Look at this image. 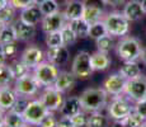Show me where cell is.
Instances as JSON below:
<instances>
[{
  "instance_id": "cell-9",
  "label": "cell",
  "mask_w": 146,
  "mask_h": 127,
  "mask_svg": "<svg viewBox=\"0 0 146 127\" xmlns=\"http://www.w3.org/2000/svg\"><path fill=\"white\" fill-rule=\"evenodd\" d=\"M40 99L42 103L47 107L50 112H56L60 111L61 107L64 104V93H61L60 90H57L55 86H46L43 90V93L41 94Z\"/></svg>"
},
{
  "instance_id": "cell-26",
  "label": "cell",
  "mask_w": 146,
  "mask_h": 127,
  "mask_svg": "<svg viewBox=\"0 0 146 127\" xmlns=\"http://www.w3.org/2000/svg\"><path fill=\"white\" fill-rule=\"evenodd\" d=\"M24 123L26 120L22 113H18L13 109L5 112V127H22Z\"/></svg>"
},
{
  "instance_id": "cell-36",
  "label": "cell",
  "mask_w": 146,
  "mask_h": 127,
  "mask_svg": "<svg viewBox=\"0 0 146 127\" xmlns=\"http://www.w3.org/2000/svg\"><path fill=\"white\" fill-rule=\"evenodd\" d=\"M10 66H12V69H13L15 79H19V78H22V76H24V75H27L31 72V67L24 64L22 60L15 61V63H13Z\"/></svg>"
},
{
  "instance_id": "cell-20",
  "label": "cell",
  "mask_w": 146,
  "mask_h": 127,
  "mask_svg": "<svg viewBox=\"0 0 146 127\" xmlns=\"http://www.w3.org/2000/svg\"><path fill=\"white\" fill-rule=\"evenodd\" d=\"M81 111H83V106H81L80 97H67L60 109L61 114L67 117H72Z\"/></svg>"
},
{
  "instance_id": "cell-48",
  "label": "cell",
  "mask_w": 146,
  "mask_h": 127,
  "mask_svg": "<svg viewBox=\"0 0 146 127\" xmlns=\"http://www.w3.org/2000/svg\"><path fill=\"white\" fill-rule=\"evenodd\" d=\"M5 60H7V56L4 53V49H3V45H0V65L5 64Z\"/></svg>"
},
{
  "instance_id": "cell-33",
  "label": "cell",
  "mask_w": 146,
  "mask_h": 127,
  "mask_svg": "<svg viewBox=\"0 0 146 127\" xmlns=\"http://www.w3.org/2000/svg\"><path fill=\"white\" fill-rule=\"evenodd\" d=\"M15 8L13 5L8 4L5 8L0 10V22L3 24H10L13 23L14 18H15Z\"/></svg>"
},
{
  "instance_id": "cell-42",
  "label": "cell",
  "mask_w": 146,
  "mask_h": 127,
  "mask_svg": "<svg viewBox=\"0 0 146 127\" xmlns=\"http://www.w3.org/2000/svg\"><path fill=\"white\" fill-rule=\"evenodd\" d=\"M3 49H4V53H5V56H7V59L15 56L17 55V51H18V49H17V46H15V43L3 45Z\"/></svg>"
},
{
  "instance_id": "cell-21",
  "label": "cell",
  "mask_w": 146,
  "mask_h": 127,
  "mask_svg": "<svg viewBox=\"0 0 146 127\" xmlns=\"http://www.w3.org/2000/svg\"><path fill=\"white\" fill-rule=\"evenodd\" d=\"M90 61H92V66H93L94 71H103V70H107L112 63L108 53L102 52V51H97V52L92 53Z\"/></svg>"
},
{
  "instance_id": "cell-6",
  "label": "cell",
  "mask_w": 146,
  "mask_h": 127,
  "mask_svg": "<svg viewBox=\"0 0 146 127\" xmlns=\"http://www.w3.org/2000/svg\"><path fill=\"white\" fill-rule=\"evenodd\" d=\"M47 107L42 103L41 99H32L27 106L26 111L23 112V117L27 123L32 126H40L44 117L48 114Z\"/></svg>"
},
{
  "instance_id": "cell-12",
  "label": "cell",
  "mask_w": 146,
  "mask_h": 127,
  "mask_svg": "<svg viewBox=\"0 0 146 127\" xmlns=\"http://www.w3.org/2000/svg\"><path fill=\"white\" fill-rule=\"evenodd\" d=\"M127 79L122 76L119 72L111 74L103 83V89L108 93V95H121L125 93Z\"/></svg>"
},
{
  "instance_id": "cell-51",
  "label": "cell",
  "mask_w": 146,
  "mask_h": 127,
  "mask_svg": "<svg viewBox=\"0 0 146 127\" xmlns=\"http://www.w3.org/2000/svg\"><path fill=\"white\" fill-rule=\"evenodd\" d=\"M9 4V0H0V10Z\"/></svg>"
},
{
  "instance_id": "cell-56",
  "label": "cell",
  "mask_w": 146,
  "mask_h": 127,
  "mask_svg": "<svg viewBox=\"0 0 146 127\" xmlns=\"http://www.w3.org/2000/svg\"><path fill=\"white\" fill-rule=\"evenodd\" d=\"M3 25H4V24H3V23H1V22H0V31H1V28H3Z\"/></svg>"
},
{
  "instance_id": "cell-39",
  "label": "cell",
  "mask_w": 146,
  "mask_h": 127,
  "mask_svg": "<svg viewBox=\"0 0 146 127\" xmlns=\"http://www.w3.org/2000/svg\"><path fill=\"white\" fill-rule=\"evenodd\" d=\"M71 120H72V122H74L75 127H84L88 123V116H86L85 111H81L75 116H72Z\"/></svg>"
},
{
  "instance_id": "cell-52",
  "label": "cell",
  "mask_w": 146,
  "mask_h": 127,
  "mask_svg": "<svg viewBox=\"0 0 146 127\" xmlns=\"http://www.w3.org/2000/svg\"><path fill=\"white\" fill-rule=\"evenodd\" d=\"M55 1H56V3H57V4H58V5H66V4H67V3H69V1H70V0H55Z\"/></svg>"
},
{
  "instance_id": "cell-38",
  "label": "cell",
  "mask_w": 146,
  "mask_h": 127,
  "mask_svg": "<svg viewBox=\"0 0 146 127\" xmlns=\"http://www.w3.org/2000/svg\"><path fill=\"white\" fill-rule=\"evenodd\" d=\"M31 100H32V99H31V97H26V95H18L15 103H14L13 111H15V112H18V113L23 114V112L26 111L27 106L29 104Z\"/></svg>"
},
{
  "instance_id": "cell-14",
  "label": "cell",
  "mask_w": 146,
  "mask_h": 127,
  "mask_svg": "<svg viewBox=\"0 0 146 127\" xmlns=\"http://www.w3.org/2000/svg\"><path fill=\"white\" fill-rule=\"evenodd\" d=\"M42 19H43V14L41 12L40 5L37 4H32L28 8L22 9L21 15H19V21L31 25H37L42 22Z\"/></svg>"
},
{
  "instance_id": "cell-43",
  "label": "cell",
  "mask_w": 146,
  "mask_h": 127,
  "mask_svg": "<svg viewBox=\"0 0 146 127\" xmlns=\"http://www.w3.org/2000/svg\"><path fill=\"white\" fill-rule=\"evenodd\" d=\"M56 127H75V125H74V122H72L71 117L62 116V117L57 121V126Z\"/></svg>"
},
{
  "instance_id": "cell-1",
  "label": "cell",
  "mask_w": 146,
  "mask_h": 127,
  "mask_svg": "<svg viewBox=\"0 0 146 127\" xmlns=\"http://www.w3.org/2000/svg\"><path fill=\"white\" fill-rule=\"evenodd\" d=\"M83 111L85 112H98L107 107L108 93L103 88H89L85 89L80 95Z\"/></svg>"
},
{
  "instance_id": "cell-3",
  "label": "cell",
  "mask_w": 146,
  "mask_h": 127,
  "mask_svg": "<svg viewBox=\"0 0 146 127\" xmlns=\"http://www.w3.org/2000/svg\"><path fill=\"white\" fill-rule=\"evenodd\" d=\"M117 55L123 61H136L141 55V43L135 37H123L117 43Z\"/></svg>"
},
{
  "instance_id": "cell-18",
  "label": "cell",
  "mask_w": 146,
  "mask_h": 127,
  "mask_svg": "<svg viewBox=\"0 0 146 127\" xmlns=\"http://www.w3.org/2000/svg\"><path fill=\"white\" fill-rule=\"evenodd\" d=\"M123 14L130 22H137L145 15V12L142 9L141 1L139 0H130L127 4L125 5Z\"/></svg>"
},
{
  "instance_id": "cell-13",
  "label": "cell",
  "mask_w": 146,
  "mask_h": 127,
  "mask_svg": "<svg viewBox=\"0 0 146 127\" xmlns=\"http://www.w3.org/2000/svg\"><path fill=\"white\" fill-rule=\"evenodd\" d=\"M44 56L46 55H44V52L40 49V47L32 45V46H28L27 49L22 52L21 60L26 65H28L31 69H32V67L35 69L37 65H40L41 63L44 61Z\"/></svg>"
},
{
  "instance_id": "cell-32",
  "label": "cell",
  "mask_w": 146,
  "mask_h": 127,
  "mask_svg": "<svg viewBox=\"0 0 146 127\" xmlns=\"http://www.w3.org/2000/svg\"><path fill=\"white\" fill-rule=\"evenodd\" d=\"M95 42H97L98 51H102V52L108 53L114 49V38H113V36H111V35L103 36L102 38L97 39Z\"/></svg>"
},
{
  "instance_id": "cell-5",
  "label": "cell",
  "mask_w": 146,
  "mask_h": 127,
  "mask_svg": "<svg viewBox=\"0 0 146 127\" xmlns=\"http://www.w3.org/2000/svg\"><path fill=\"white\" fill-rule=\"evenodd\" d=\"M58 69L56 65H53L50 61H43L40 65L35 67L33 70V74H35L36 79L38 80V83L41 84L42 86H52L55 84L56 79L58 76Z\"/></svg>"
},
{
  "instance_id": "cell-37",
  "label": "cell",
  "mask_w": 146,
  "mask_h": 127,
  "mask_svg": "<svg viewBox=\"0 0 146 127\" xmlns=\"http://www.w3.org/2000/svg\"><path fill=\"white\" fill-rule=\"evenodd\" d=\"M40 8H41V12L43 14V17L50 15V14H53L60 10V5L55 0H46V1H43L40 5Z\"/></svg>"
},
{
  "instance_id": "cell-4",
  "label": "cell",
  "mask_w": 146,
  "mask_h": 127,
  "mask_svg": "<svg viewBox=\"0 0 146 127\" xmlns=\"http://www.w3.org/2000/svg\"><path fill=\"white\" fill-rule=\"evenodd\" d=\"M71 71L72 74L76 76V79H85L90 78L92 74L94 72V69L92 66V61H90V53L86 51H80L76 53V56L74 57L71 65Z\"/></svg>"
},
{
  "instance_id": "cell-19",
  "label": "cell",
  "mask_w": 146,
  "mask_h": 127,
  "mask_svg": "<svg viewBox=\"0 0 146 127\" xmlns=\"http://www.w3.org/2000/svg\"><path fill=\"white\" fill-rule=\"evenodd\" d=\"M84 9H85V5H84L83 0H70L66 4L64 13H65L66 19L70 22V21H74V19L83 18Z\"/></svg>"
},
{
  "instance_id": "cell-31",
  "label": "cell",
  "mask_w": 146,
  "mask_h": 127,
  "mask_svg": "<svg viewBox=\"0 0 146 127\" xmlns=\"http://www.w3.org/2000/svg\"><path fill=\"white\" fill-rule=\"evenodd\" d=\"M61 32V36H62V42H64V46H71L76 42L78 39V36L76 33L74 32V29L71 28V25L69 23H66L65 25L62 27V29L60 31Z\"/></svg>"
},
{
  "instance_id": "cell-40",
  "label": "cell",
  "mask_w": 146,
  "mask_h": 127,
  "mask_svg": "<svg viewBox=\"0 0 146 127\" xmlns=\"http://www.w3.org/2000/svg\"><path fill=\"white\" fill-rule=\"evenodd\" d=\"M57 118L53 114V112H48V114L42 120V122L40 123L38 127H56L57 126Z\"/></svg>"
},
{
  "instance_id": "cell-47",
  "label": "cell",
  "mask_w": 146,
  "mask_h": 127,
  "mask_svg": "<svg viewBox=\"0 0 146 127\" xmlns=\"http://www.w3.org/2000/svg\"><path fill=\"white\" fill-rule=\"evenodd\" d=\"M112 127H130V126H128L123 120H117V121H114V123Z\"/></svg>"
},
{
  "instance_id": "cell-49",
  "label": "cell",
  "mask_w": 146,
  "mask_h": 127,
  "mask_svg": "<svg viewBox=\"0 0 146 127\" xmlns=\"http://www.w3.org/2000/svg\"><path fill=\"white\" fill-rule=\"evenodd\" d=\"M0 127H5V112L0 109Z\"/></svg>"
},
{
  "instance_id": "cell-44",
  "label": "cell",
  "mask_w": 146,
  "mask_h": 127,
  "mask_svg": "<svg viewBox=\"0 0 146 127\" xmlns=\"http://www.w3.org/2000/svg\"><path fill=\"white\" fill-rule=\"evenodd\" d=\"M135 111H137L142 117H145L146 120V98L141 99L139 102H136V106H135Z\"/></svg>"
},
{
  "instance_id": "cell-35",
  "label": "cell",
  "mask_w": 146,
  "mask_h": 127,
  "mask_svg": "<svg viewBox=\"0 0 146 127\" xmlns=\"http://www.w3.org/2000/svg\"><path fill=\"white\" fill-rule=\"evenodd\" d=\"M46 45L48 49H56V47L64 46L62 42V36H61V32H51L46 35Z\"/></svg>"
},
{
  "instance_id": "cell-11",
  "label": "cell",
  "mask_w": 146,
  "mask_h": 127,
  "mask_svg": "<svg viewBox=\"0 0 146 127\" xmlns=\"http://www.w3.org/2000/svg\"><path fill=\"white\" fill-rule=\"evenodd\" d=\"M66 22H69L65 17L64 12H56L50 15H44L43 19L41 22V27L42 31L44 33H51V32H58L62 29V27L66 24Z\"/></svg>"
},
{
  "instance_id": "cell-54",
  "label": "cell",
  "mask_w": 146,
  "mask_h": 127,
  "mask_svg": "<svg viewBox=\"0 0 146 127\" xmlns=\"http://www.w3.org/2000/svg\"><path fill=\"white\" fill-rule=\"evenodd\" d=\"M35 1V4H37V5H41L43 1H46V0H33Z\"/></svg>"
},
{
  "instance_id": "cell-53",
  "label": "cell",
  "mask_w": 146,
  "mask_h": 127,
  "mask_svg": "<svg viewBox=\"0 0 146 127\" xmlns=\"http://www.w3.org/2000/svg\"><path fill=\"white\" fill-rule=\"evenodd\" d=\"M141 5H142V9H144V12L146 13V0H141Z\"/></svg>"
},
{
  "instance_id": "cell-23",
  "label": "cell",
  "mask_w": 146,
  "mask_h": 127,
  "mask_svg": "<svg viewBox=\"0 0 146 127\" xmlns=\"http://www.w3.org/2000/svg\"><path fill=\"white\" fill-rule=\"evenodd\" d=\"M18 41L17 36V27L10 24H4L0 31V45H8V43H15Z\"/></svg>"
},
{
  "instance_id": "cell-27",
  "label": "cell",
  "mask_w": 146,
  "mask_h": 127,
  "mask_svg": "<svg viewBox=\"0 0 146 127\" xmlns=\"http://www.w3.org/2000/svg\"><path fill=\"white\" fill-rule=\"evenodd\" d=\"M69 24L71 25V28L74 29V32L76 33L78 38H85V37H88V35H89V28H90V25L86 23V22L84 21L83 18L70 21Z\"/></svg>"
},
{
  "instance_id": "cell-45",
  "label": "cell",
  "mask_w": 146,
  "mask_h": 127,
  "mask_svg": "<svg viewBox=\"0 0 146 127\" xmlns=\"http://www.w3.org/2000/svg\"><path fill=\"white\" fill-rule=\"evenodd\" d=\"M85 7H92V8H99L103 9V7L106 5L104 0H83Z\"/></svg>"
},
{
  "instance_id": "cell-34",
  "label": "cell",
  "mask_w": 146,
  "mask_h": 127,
  "mask_svg": "<svg viewBox=\"0 0 146 127\" xmlns=\"http://www.w3.org/2000/svg\"><path fill=\"white\" fill-rule=\"evenodd\" d=\"M123 121H125L130 127H141L146 122L145 117H142V116L137 111H135V109L126 118H123Z\"/></svg>"
},
{
  "instance_id": "cell-46",
  "label": "cell",
  "mask_w": 146,
  "mask_h": 127,
  "mask_svg": "<svg viewBox=\"0 0 146 127\" xmlns=\"http://www.w3.org/2000/svg\"><path fill=\"white\" fill-rule=\"evenodd\" d=\"M125 0H104L106 5H111V7H117V5L122 4Z\"/></svg>"
},
{
  "instance_id": "cell-16",
  "label": "cell",
  "mask_w": 146,
  "mask_h": 127,
  "mask_svg": "<svg viewBox=\"0 0 146 127\" xmlns=\"http://www.w3.org/2000/svg\"><path fill=\"white\" fill-rule=\"evenodd\" d=\"M17 98H18V93L10 85L0 88V109L4 112L13 109Z\"/></svg>"
},
{
  "instance_id": "cell-50",
  "label": "cell",
  "mask_w": 146,
  "mask_h": 127,
  "mask_svg": "<svg viewBox=\"0 0 146 127\" xmlns=\"http://www.w3.org/2000/svg\"><path fill=\"white\" fill-rule=\"evenodd\" d=\"M140 60H141L142 64L146 65V47H144L141 51V55H140Z\"/></svg>"
},
{
  "instance_id": "cell-8",
  "label": "cell",
  "mask_w": 146,
  "mask_h": 127,
  "mask_svg": "<svg viewBox=\"0 0 146 127\" xmlns=\"http://www.w3.org/2000/svg\"><path fill=\"white\" fill-rule=\"evenodd\" d=\"M135 109V107L127 99L117 95L111 103L107 106V112L112 120H123Z\"/></svg>"
},
{
  "instance_id": "cell-15",
  "label": "cell",
  "mask_w": 146,
  "mask_h": 127,
  "mask_svg": "<svg viewBox=\"0 0 146 127\" xmlns=\"http://www.w3.org/2000/svg\"><path fill=\"white\" fill-rule=\"evenodd\" d=\"M75 84H76V76L72 74V71H60L53 86L65 94L74 89Z\"/></svg>"
},
{
  "instance_id": "cell-30",
  "label": "cell",
  "mask_w": 146,
  "mask_h": 127,
  "mask_svg": "<svg viewBox=\"0 0 146 127\" xmlns=\"http://www.w3.org/2000/svg\"><path fill=\"white\" fill-rule=\"evenodd\" d=\"M106 35H108V31H107L104 21H99V22H97V23L90 25L88 37H90L92 39H95V41H97V39L102 38L103 36H106Z\"/></svg>"
},
{
  "instance_id": "cell-2",
  "label": "cell",
  "mask_w": 146,
  "mask_h": 127,
  "mask_svg": "<svg viewBox=\"0 0 146 127\" xmlns=\"http://www.w3.org/2000/svg\"><path fill=\"white\" fill-rule=\"evenodd\" d=\"M103 21L108 31V35L113 37H125L130 31L131 22L126 18L123 13H109L103 18Z\"/></svg>"
},
{
  "instance_id": "cell-22",
  "label": "cell",
  "mask_w": 146,
  "mask_h": 127,
  "mask_svg": "<svg viewBox=\"0 0 146 127\" xmlns=\"http://www.w3.org/2000/svg\"><path fill=\"white\" fill-rule=\"evenodd\" d=\"M15 27H17L18 41H21V42H28L36 36V25L26 24L19 21V23L17 24Z\"/></svg>"
},
{
  "instance_id": "cell-57",
  "label": "cell",
  "mask_w": 146,
  "mask_h": 127,
  "mask_svg": "<svg viewBox=\"0 0 146 127\" xmlns=\"http://www.w3.org/2000/svg\"><path fill=\"white\" fill-rule=\"evenodd\" d=\"M141 127H146V122H145V123H144V125H142Z\"/></svg>"
},
{
  "instance_id": "cell-41",
  "label": "cell",
  "mask_w": 146,
  "mask_h": 127,
  "mask_svg": "<svg viewBox=\"0 0 146 127\" xmlns=\"http://www.w3.org/2000/svg\"><path fill=\"white\" fill-rule=\"evenodd\" d=\"M9 4L13 5L15 9H24V8H28L29 5L35 4L33 0H9Z\"/></svg>"
},
{
  "instance_id": "cell-17",
  "label": "cell",
  "mask_w": 146,
  "mask_h": 127,
  "mask_svg": "<svg viewBox=\"0 0 146 127\" xmlns=\"http://www.w3.org/2000/svg\"><path fill=\"white\" fill-rule=\"evenodd\" d=\"M46 57L50 63H52L56 66L65 65L69 60V50L67 46H60L56 49H48L46 52Z\"/></svg>"
},
{
  "instance_id": "cell-24",
  "label": "cell",
  "mask_w": 146,
  "mask_h": 127,
  "mask_svg": "<svg viewBox=\"0 0 146 127\" xmlns=\"http://www.w3.org/2000/svg\"><path fill=\"white\" fill-rule=\"evenodd\" d=\"M118 72L122 76H125L127 80H130V79L137 78V76L141 75V69H140L139 64L136 61H125Z\"/></svg>"
},
{
  "instance_id": "cell-10",
  "label": "cell",
  "mask_w": 146,
  "mask_h": 127,
  "mask_svg": "<svg viewBox=\"0 0 146 127\" xmlns=\"http://www.w3.org/2000/svg\"><path fill=\"white\" fill-rule=\"evenodd\" d=\"M125 94L135 102H139L146 98V76H137L130 79L126 83Z\"/></svg>"
},
{
  "instance_id": "cell-7",
  "label": "cell",
  "mask_w": 146,
  "mask_h": 127,
  "mask_svg": "<svg viewBox=\"0 0 146 127\" xmlns=\"http://www.w3.org/2000/svg\"><path fill=\"white\" fill-rule=\"evenodd\" d=\"M41 84L38 83V80L36 79V76L33 72L22 76L19 79H15L14 81V86L15 92L18 93V95H26V97H33L38 93V90L41 88Z\"/></svg>"
},
{
  "instance_id": "cell-25",
  "label": "cell",
  "mask_w": 146,
  "mask_h": 127,
  "mask_svg": "<svg viewBox=\"0 0 146 127\" xmlns=\"http://www.w3.org/2000/svg\"><path fill=\"white\" fill-rule=\"evenodd\" d=\"M103 9L99 8H92V7H85L84 9V14H83V19L89 25L97 23L99 21H103Z\"/></svg>"
},
{
  "instance_id": "cell-29",
  "label": "cell",
  "mask_w": 146,
  "mask_h": 127,
  "mask_svg": "<svg viewBox=\"0 0 146 127\" xmlns=\"http://www.w3.org/2000/svg\"><path fill=\"white\" fill-rule=\"evenodd\" d=\"M86 127H108V117L100 111L92 112L90 116H88Z\"/></svg>"
},
{
  "instance_id": "cell-28",
  "label": "cell",
  "mask_w": 146,
  "mask_h": 127,
  "mask_svg": "<svg viewBox=\"0 0 146 127\" xmlns=\"http://www.w3.org/2000/svg\"><path fill=\"white\" fill-rule=\"evenodd\" d=\"M13 81H15V76L12 66L7 64L0 65V88L10 85Z\"/></svg>"
},
{
  "instance_id": "cell-55",
  "label": "cell",
  "mask_w": 146,
  "mask_h": 127,
  "mask_svg": "<svg viewBox=\"0 0 146 127\" xmlns=\"http://www.w3.org/2000/svg\"><path fill=\"white\" fill-rule=\"evenodd\" d=\"M22 127H32V125H29V123H27V122H26Z\"/></svg>"
}]
</instances>
